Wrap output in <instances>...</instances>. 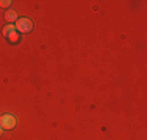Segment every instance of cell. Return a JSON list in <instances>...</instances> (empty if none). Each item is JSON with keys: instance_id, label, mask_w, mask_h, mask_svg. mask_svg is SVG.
Returning <instances> with one entry per match:
<instances>
[{"instance_id": "52a82bcc", "label": "cell", "mask_w": 147, "mask_h": 140, "mask_svg": "<svg viewBox=\"0 0 147 140\" xmlns=\"http://www.w3.org/2000/svg\"><path fill=\"white\" fill-rule=\"evenodd\" d=\"M3 131H5V129H3V128H2V126H0V135H2V134H3Z\"/></svg>"}, {"instance_id": "8992f818", "label": "cell", "mask_w": 147, "mask_h": 140, "mask_svg": "<svg viewBox=\"0 0 147 140\" xmlns=\"http://www.w3.org/2000/svg\"><path fill=\"white\" fill-rule=\"evenodd\" d=\"M11 5V0H0V8H8Z\"/></svg>"}, {"instance_id": "277c9868", "label": "cell", "mask_w": 147, "mask_h": 140, "mask_svg": "<svg viewBox=\"0 0 147 140\" xmlns=\"http://www.w3.org/2000/svg\"><path fill=\"white\" fill-rule=\"evenodd\" d=\"M14 30H16V27L13 25V23H8L6 27H3L2 33H3V36H5V37H8V34H9V33H13Z\"/></svg>"}, {"instance_id": "6da1fadb", "label": "cell", "mask_w": 147, "mask_h": 140, "mask_svg": "<svg viewBox=\"0 0 147 140\" xmlns=\"http://www.w3.org/2000/svg\"><path fill=\"white\" fill-rule=\"evenodd\" d=\"M14 27L19 33H30L33 30V22L30 19H27V17H20V19H17Z\"/></svg>"}, {"instance_id": "7a4b0ae2", "label": "cell", "mask_w": 147, "mask_h": 140, "mask_svg": "<svg viewBox=\"0 0 147 140\" xmlns=\"http://www.w3.org/2000/svg\"><path fill=\"white\" fill-rule=\"evenodd\" d=\"M17 120L16 117L13 114H3L0 115V126H2L3 129H13L16 126Z\"/></svg>"}, {"instance_id": "5b68a950", "label": "cell", "mask_w": 147, "mask_h": 140, "mask_svg": "<svg viewBox=\"0 0 147 140\" xmlns=\"http://www.w3.org/2000/svg\"><path fill=\"white\" fill-rule=\"evenodd\" d=\"M8 39H9V42H13V44H16V42L19 41V31H17V30H14L13 33H9V34H8Z\"/></svg>"}, {"instance_id": "3957f363", "label": "cell", "mask_w": 147, "mask_h": 140, "mask_svg": "<svg viewBox=\"0 0 147 140\" xmlns=\"http://www.w3.org/2000/svg\"><path fill=\"white\" fill-rule=\"evenodd\" d=\"M5 19L8 20L9 23H13V22H17V13H16V11H11V9H9V11L5 14Z\"/></svg>"}]
</instances>
